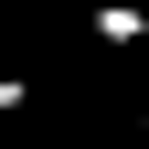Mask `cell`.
<instances>
[{
	"label": "cell",
	"mask_w": 149,
	"mask_h": 149,
	"mask_svg": "<svg viewBox=\"0 0 149 149\" xmlns=\"http://www.w3.org/2000/svg\"><path fill=\"white\" fill-rule=\"evenodd\" d=\"M96 43L107 53H139L149 43V11H139V0H96Z\"/></svg>",
	"instance_id": "6da1fadb"
}]
</instances>
